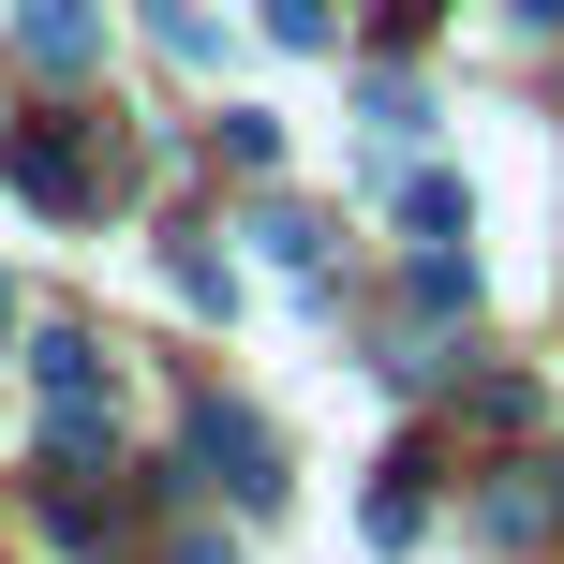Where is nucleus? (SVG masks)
<instances>
[{
  "label": "nucleus",
  "mask_w": 564,
  "mask_h": 564,
  "mask_svg": "<svg viewBox=\"0 0 564 564\" xmlns=\"http://www.w3.org/2000/svg\"><path fill=\"white\" fill-rule=\"evenodd\" d=\"M253 253H282V268H327V208L268 194V208H253Z\"/></svg>",
  "instance_id": "nucleus-6"
},
{
  "label": "nucleus",
  "mask_w": 564,
  "mask_h": 564,
  "mask_svg": "<svg viewBox=\"0 0 564 564\" xmlns=\"http://www.w3.org/2000/svg\"><path fill=\"white\" fill-rule=\"evenodd\" d=\"M520 30H564V0H520Z\"/></svg>",
  "instance_id": "nucleus-12"
},
{
  "label": "nucleus",
  "mask_w": 564,
  "mask_h": 564,
  "mask_svg": "<svg viewBox=\"0 0 564 564\" xmlns=\"http://www.w3.org/2000/svg\"><path fill=\"white\" fill-rule=\"evenodd\" d=\"M550 520H564V460H535V476L490 490V535H550Z\"/></svg>",
  "instance_id": "nucleus-7"
},
{
  "label": "nucleus",
  "mask_w": 564,
  "mask_h": 564,
  "mask_svg": "<svg viewBox=\"0 0 564 564\" xmlns=\"http://www.w3.org/2000/svg\"><path fill=\"white\" fill-rule=\"evenodd\" d=\"M0 327H15V282H0Z\"/></svg>",
  "instance_id": "nucleus-13"
},
{
  "label": "nucleus",
  "mask_w": 564,
  "mask_h": 564,
  "mask_svg": "<svg viewBox=\"0 0 564 564\" xmlns=\"http://www.w3.org/2000/svg\"><path fill=\"white\" fill-rule=\"evenodd\" d=\"M15 45H30V75H89V59H105V15H89V0H30Z\"/></svg>",
  "instance_id": "nucleus-3"
},
{
  "label": "nucleus",
  "mask_w": 564,
  "mask_h": 564,
  "mask_svg": "<svg viewBox=\"0 0 564 564\" xmlns=\"http://www.w3.org/2000/svg\"><path fill=\"white\" fill-rule=\"evenodd\" d=\"M0 178H15L30 208H89V194H105V149L45 119V134H15V149H0Z\"/></svg>",
  "instance_id": "nucleus-2"
},
{
  "label": "nucleus",
  "mask_w": 564,
  "mask_h": 564,
  "mask_svg": "<svg viewBox=\"0 0 564 564\" xmlns=\"http://www.w3.org/2000/svg\"><path fill=\"white\" fill-rule=\"evenodd\" d=\"M401 224H416V253H446L476 208H460V178H416V194H401Z\"/></svg>",
  "instance_id": "nucleus-9"
},
{
  "label": "nucleus",
  "mask_w": 564,
  "mask_h": 564,
  "mask_svg": "<svg viewBox=\"0 0 564 564\" xmlns=\"http://www.w3.org/2000/svg\"><path fill=\"white\" fill-rule=\"evenodd\" d=\"M371 550H401V535H416V520H431V490H416V460H387V476H371Z\"/></svg>",
  "instance_id": "nucleus-8"
},
{
  "label": "nucleus",
  "mask_w": 564,
  "mask_h": 564,
  "mask_svg": "<svg viewBox=\"0 0 564 564\" xmlns=\"http://www.w3.org/2000/svg\"><path fill=\"white\" fill-rule=\"evenodd\" d=\"M30 371H45L59 416H105V341H89V327H45V341H30Z\"/></svg>",
  "instance_id": "nucleus-4"
},
{
  "label": "nucleus",
  "mask_w": 564,
  "mask_h": 564,
  "mask_svg": "<svg viewBox=\"0 0 564 564\" xmlns=\"http://www.w3.org/2000/svg\"><path fill=\"white\" fill-rule=\"evenodd\" d=\"M194 460L238 490V506H282V446H268L253 401H194Z\"/></svg>",
  "instance_id": "nucleus-1"
},
{
  "label": "nucleus",
  "mask_w": 564,
  "mask_h": 564,
  "mask_svg": "<svg viewBox=\"0 0 564 564\" xmlns=\"http://www.w3.org/2000/svg\"><path fill=\"white\" fill-rule=\"evenodd\" d=\"M164 564H238V550H224V535H178V550H164Z\"/></svg>",
  "instance_id": "nucleus-11"
},
{
  "label": "nucleus",
  "mask_w": 564,
  "mask_h": 564,
  "mask_svg": "<svg viewBox=\"0 0 564 564\" xmlns=\"http://www.w3.org/2000/svg\"><path fill=\"white\" fill-rule=\"evenodd\" d=\"M357 119H371V149H387V178H401V149H431V105H416L401 75H371V89H357Z\"/></svg>",
  "instance_id": "nucleus-5"
},
{
  "label": "nucleus",
  "mask_w": 564,
  "mask_h": 564,
  "mask_svg": "<svg viewBox=\"0 0 564 564\" xmlns=\"http://www.w3.org/2000/svg\"><path fill=\"white\" fill-rule=\"evenodd\" d=\"M253 30H268V45H327L341 15H327V0H253Z\"/></svg>",
  "instance_id": "nucleus-10"
}]
</instances>
